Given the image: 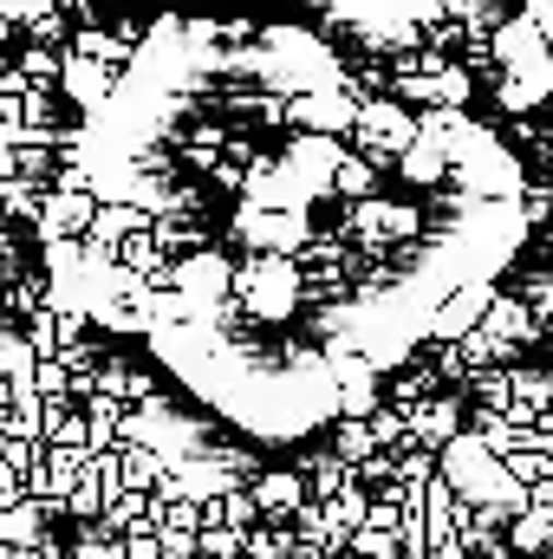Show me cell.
Segmentation results:
<instances>
[{"mask_svg":"<svg viewBox=\"0 0 553 559\" xmlns=\"http://www.w3.org/2000/svg\"><path fill=\"white\" fill-rule=\"evenodd\" d=\"M72 202L79 306L255 442L365 411L528 235L469 105L280 13H163L79 124Z\"/></svg>","mask_w":553,"mask_h":559,"instance_id":"cell-1","label":"cell"}]
</instances>
